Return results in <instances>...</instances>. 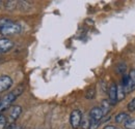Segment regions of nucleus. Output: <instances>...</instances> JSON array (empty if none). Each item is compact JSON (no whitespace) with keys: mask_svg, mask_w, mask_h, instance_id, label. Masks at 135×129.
<instances>
[{"mask_svg":"<svg viewBox=\"0 0 135 129\" xmlns=\"http://www.w3.org/2000/svg\"><path fill=\"white\" fill-rule=\"evenodd\" d=\"M13 128H14V124H11L8 127H6L5 129H13Z\"/></svg>","mask_w":135,"mask_h":129,"instance_id":"21","label":"nucleus"},{"mask_svg":"<svg viewBox=\"0 0 135 129\" xmlns=\"http://www.w3.org/2000/svg\"><path fill=\"white\" fill-rule=\"evenodd\" d=\"M0 102H1V98H0Z\"/></svg>","mask_w":135,"mask_h":129,"instance_id":"23","label":"nucleus"},{"mask_svg":"<svg viewBox=\"0 0 135 129\" xmlns=\"http://www.w3.org/2000/svg\"><path fill=\"white\" fill-rule=\"evenodd\" d=\"M89 122H90V119H87V118H83V117H82L80 126H81L83 129H87L88 127H89Z\"/></svg>","mask_w":135,"mask_h":129,"instance_id":"15","label":"nucleus"},{"mask_svg":"<svg viewBox=\"0 0 135 129\" xmlns=\"http://www.w3.org/2000/svg\"><path fill=\"white\" fill-rule=\"evenodd\" d=\"M23 90H24V87L23 86H19L16 90H14L13 92L6 94L3 98H1V102H0V115H1V113L3 111H5V110H7L8 108L12 106L13 102L23 92Z\"/></svg>","mask_w":135,"mask_h":129,"instance_id":"1","label":"nucleus"},{"mask_svg":"<svg viewBox=\"0 0 135 129\" xmlns=\"http://www.w3.org/2000/svg\"><path fill=\"white\" fill-rule=\"evenodd\" d=\"M81 120H82V113L79 110H74L71 113L70 123H71V126L74 129L79 128V126L81 124Z\"/></svg>","mask_w":135,"mask_h":129,"instance_id":"3","label":"nucleus"},{"mask_svg":"<svg viewBox=\"0 0 135 129\" xmlns=\"http://www.w3.org/2000/svg\"><path fill=\"white\" fill-rule=\"evenodd\" d=\"M13 86V80L8 76H1L0 77V93L7 91Z\"/></svg>","mask_w":135,"mask_h":129,"instance_id":"4","label":"nucleus"},{"mask_svg":"<svg viewBox=\"0 0 135 129\" xmlns=\"http://www.w3.org/2000/svg\"><path fill=\"white\" fill-rule=\"evenodd\" d=\"M95 96H96V89H95L94 87L89 88V89L85 92V97H86L87 99H93Z\"/></svg>","mask_w":135,"mask_h":129,"instance_id":"13","label":"nucleus"},{"mask_svg":"<svg viewBox=\"0 0 135 129\" xmlns=\"http://www.w3.org/2000/svg\"><path fill=\"white\" fill-rule=\"evenodd\" d=\"M9 22H12L9 19H0V30H1V28H2L4 25H6V24L9 23Z\"/></svg>","mask_w":135,"mask_h":129,"instance_id":"18","label":"nucleus"},{"mask_svg":"<svg viewBox=\"0 0 135 129\" xmlns=\"http://www.w3.org/2000/svg\"><path fill=\"white\" fill-rule=\"evenodd\" d=\"M103 129H117L114 126H112V125H108V126H105Z\"/></svg>","mask_w":135,"mask_h":129,"instance_id":"20","label":"nucleus"},{"mask_svg":"<svg viewBox=\"0 0 135 129\" xmlns=\"http://www.w3.org/2000/svg\"><path fill=\"white\" fill-rule=\"evenodd\" d=\"M108 94H109V102L110 104H115L118 102L117 100V85L115 84H111L108 90Z\"/></svg>","mask_w":135,"mask_h":129,"instance_id":"7","label":"nucleus"},{"mask_svg":"<svg viewBox=\"0 0 135 129\" xmlns=\"http://www.w3.org/2000/svg\"><path fill=\"white\" fill-rule=\"evenodd\" d=\"M110 106H111V104H110V102L108 101V100H106V99H104L103 101H102L101 103V106H100V109H101L102 113H103V116H105V115H107V113L110 111Z\"/></svg>","mask_w":135,"mask_h":129,"instance_id":"9","label":"nucleus"},{"mask_svg":"<svg viewBox=\"0 0 135 129\" xmlns=\"http://www.w3.org/2000/svg\"><path fill=\"white\" fill-rule=\"evenodd\" d=\"M13 129H23L22 127H20V126H16V125H14V128Z\"/></svg>","mask_w":135,"mask_h":129,"instance_id":"22","label":"nucleus"},{"mask_svg":"<svg viewBox=\"0 0 135 129\" xmlns=\"http://www.w3.org/2000/svg\"><path fill=\"white\" fill-rule=\"evenodd\" d=\"M100 122H101V121H96V120H91V119H90L88 129H97L99 127V125H100Z\"/></svg>","mask_w":135,"mask_h":129,"instance_id":"16","label":"nucleus"},{"mask_svg":"<svg viewBox=\"0 0 135 129\" xmlns=\"http://www.w3.org/2000/svg\"><path fill=\"white\" fill-rule=\"evenodd\" d=\"M22 113V108L19 105H13L8 111V122L14 123Z\"/></svg>","mask_w":135,"mask_h":129,"instance_id":"5","label":"nucleus"},{"mask_svg":"<svg viewBox=\"0 0 135 129\" xmlns=\"http://www.w3.org/2000/svg\"><path fill=\"white\" fill-rule=\"evenodd\" d=\"M14 47V42L8 38H0V54L7 53Z\"/></svg>","mask_w":135,"mask_h":129,"instance_id":"6","label":"nucleus"},{"mask_svg":"<svg viewBox=\"0 0 135 129\" xmlns=\"http://www.w3.org/2000/svg\"><path fill=\"white\" fill-rule=\"evenodd\" d=\"M21 31H22L21 25H19L17 23H14V22H9L1 28L0 33L3 36H12V35H16V34L21 33Z\"/></svg>","mask_w":135,"mask_h":129,"instance_id":"2","label":"nucleus"},{"mask_svg":"<svg viewBox=\"0 0 135 129\" xmlns=\"http://www.w3.org/2000/svg\"><path fill=\"white\" fill-rule=\"evenodd\" d=\"M125 89L123 87V85H119L118 87H117V100L120 101L125 98Z\"/></svg>","mask_w":135,"mask_h":129,"instance_id":"11","label":"nucleus"},{"mask_svg":"<svg viewBox=\"0 0 135 129\" xmlns=\"http://www.w3.org/2000/svg\"><path fill=\"white\" fill-rule=\"evenodd\" d=\"M6 124H7V119L5 118L4 115H0V129L6 128Z\"/></svg>","mask_w":135,"mask_h":129,"instance_id":"14","label":"nucleus"},{"mask_svg":"<svg viewBox=\"0 0 135 129\" xmlns=\"http://www.w3.org/2000/svg\"><path fill=\"white\" fill-rule=\"evenodd\" d=\"M89 117L91 120H96V121H101L102 117H103V113H102L101 109L99 106L93 108L90 113H89Z\"/></svg>","mask_w":135,"mask_h":129,"instance_id":"8","label":"nucleus"},{"mask_svg":"<svg viewBox=\"0 0 135 129\" xmlns=\"http://www.w3.org/2000/svg\"><path fill=\"white\" fill-rule=\"evenodd\" d=\"M122 66L123 67H118V72L119 73H123V72H125V70H126V64H124V63H122Z\"/></svg>","mask_w":135,"mask_h":129,"instance_id":"19","label":"nucleus"},{"mask_svg":"<svg viewBox=\"0 0 135 129\" xmlns=\"http://www.w3.org/2000/svg\"><path fill=\"white\" fill-rule=\"evenodd\" d=\"M128 119H129V116H128V114L119 113V114H118V115L115 116V118H114V121H115V123H118V124H120V123H125V122H126Z\"/></svg>","mask_w":135,"mask_h":129,"instance_id":"10","label":"nucleus"},{"mask_svg":"<svg viewBox=\"0 0 135 129\" xmlns=\"http://www.w3.org/2000/svg\"><path fill=\"white\" fill-rule=\"evenodd\" d=\"M128 110H129L130 112H134L135 111V97L129 102V104H128Z\"/></svg>","mask_w":135,"mask_h":129,"instance_id":"17","label":"nucleus"},{"mask_svg":"<svg viewBox=\"0 0 135 129\" xmlns=\"http://www.w3.org/2000/svg\"><path fill=\"white\" fill-rule=\"evenodd\" d=\"M126 129H135V118H129L124 123Z\"/></svg>","mask_w":135,"mask_h":129,"instance_id":"12","label":"nucleus"}]
</instances>
